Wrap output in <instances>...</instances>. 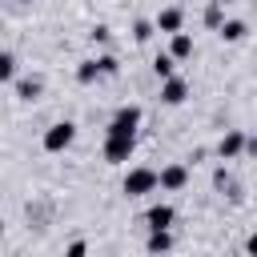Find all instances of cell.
<instances>
[{
  "label": "cell",
  "instance_id": "obj_1",
  "mask_svg": "<svg viewBox=\"0 0 257 257\" xmlns=\"http://www.w3.org/2000/svg\"><path fill=\"white\" fill-rule=\"evenodd\" d=\"M161 189V173L157 169H149V165H133L128 173H124V181H120V193L133 201V197H149V193H157Z\"/></svg>",
  "mask_w": 257,
  "mask_h": 257
},
{
  "label": "cell",
  "instance_id": "obj_2",
  "mask_svg": "<svg viewBox=\"0 0 257 257\" xmlns=\"http://www.w3.org/2000/svg\"><path fill=\"white\" fill-rule=\"evenodd\" d=\"M72 141H76V120H52L40 137V149L44 153H64V149H72Z\"/></svg>",
  "mask_w": 257,
  "mask_h": 257
},
{
  "label": "cell",
  "instance_id": "obj_3",
  "mask_svg": "<svg viewBox=\"0 0 257 257\" xmlns=\"http://www.w3.org/2000/svg\"><path fill=\"white\" fill-rule=\"evenodd\" d=\"M133 153H137V137H124V133H104L100 157H104L108 165H124V161H133Z\"/></svg>",
  "mask_w": 257,
  "mask_h": 257
},
{
  "label": "cell",
  "instance_id": "obj_4",
  "mask_svg": "<svg viewBox=\"0 0 257 257\" xmlns=\"http://www.w3.org/2000/svg\"><path fill=\"white\" fill-rule=\"evenodd\" d=\"M141 120H145L141 104H120V108L108 116L104 133H124V137H137V133H141Z\"/></svg>",
  "mask_w": 257,
  "mask_h": 257
},
{
  "label": "cell",
  "instance_id": "obj_5",
  "mask_svg": "<svg viewBox=\"0 0 257 257\" xmlns=\"http://www.w3.org/2000/svg\"><path fill=\"white\" fill-rule=\"evenodd\" d=\"M189 92H193V88H189V80L173 72V76H165V80H161V92H157V100H161L165 108H181V104L189 100Z\"/></svg>",
  "mask_w": 257,
  "mask_h": 257
},
{
  "label": "cell",
  "instance_id": "obj_6",
  "mask_svg": "<svg viewBox=\"0 0 257 257\" xmlns=\"http://www.w3.org/2000/svg\"><path fill=\"white\" fill-rule=\"evenodd\" d=\"M245 145H249V133L245 128H225V137L213 145V153H217V161H237L245 153Z\"/></svg>",
  "mask_w": 257,
  "mask_h": 257
},
{
  "label": "cell",
  "instance_id": "obj_7",
  "mask_svg": "<svg viewBox=\"0 0 257 257\" xmlns=\"http://www.w3.org/2000/svg\"><path fill=\"white\" fill-rule=\"evenodd\" d=\"M189 185V165L185 161H173L161 169V193H181Z\"/></svg>",
  "mask_w": 257,
  "mask_h": 257
},
{
  "label": "cell",
  "instance_id": "obj_8",
  "mask_svg": "<svg viewBox=\"0 0 257 257\" xmlns=\"http://www.w3.org/2000/svg\"><path fill=\"white\" fill-rule=\"evenodd\" d=\"M177 225V209L169 201H157L145 209V229H173Z\"/></svg>",
  "mask_w": 257,
  "mask_h": 257
},
{
  "label": "cell",
  "instance_id": "obj_9",
  "mask_svg": "<svg viewBox=\"0 0 257 257\" xmlns=\"http://www.w3.org/2000/svg\"><path fill=\"white\" fill-rule=\"evenodd\" d=\"M153 20H157V32L173 36V32H181V28H185V8H181V4H169V8H161Z\"/></svg>",
  "mask_w": 257,
  "mask_h": 257
},
{
  "label": "cell",
  "instance_id": "obj_10",
  "mask_svg": "<svg viewBox=\"0 0 257 257\" xmlns=\"http://www.w3.org/2000/svg\"><path fill=\"white\" fill-rule=\"evenodd\" d=\"M12 92H16V100L36 104V100L44 96V80H40V76H16V80H12Z\"/></svg>",
  "mask_w": 257,
  "mask_h": 257
},
{
  "label": "cell",
  "instance_id": "obj_11",
  "mask_svg": "<svg viewBox=\"0 0 257 257\" xmlns=\"http://www.w3.org/2000/svg\"><path fill=\"white\" fill-rule=\"evenodd\" d=\"M173 245H177L173 229H149V237H145V249L149 253H169Z\"/></svg>",
  "mask_w": 257,
  "mask_h": 257
},
{
  "label": "cell",
  "instance_id": "obj_12",
  "mask_svg": "<svg viewBox=\"0 0 257 257\" xmlns=\"http://www.w3.org/2000/svg\"><path fill=\"white\" fill-rule=\"evenodd\" d=\"M217 36H221L225 44H237V40H245V36H249V24H245V20H229V16H225V24L217 28Z\"/></svg>",
  "mask_w": 257,
  "mask_h": 257
},
{
  "label": "cell",
  "instance_id": "obj_13",
  "mask_svg": "<svg viewBox=\"0 0 257 257\" xmlns=\"http://www.w3.org/2000/svg\"><path fill=\"white\" fill-rule=\"evenodd\" d=\"M193 48H197V44H193V36H189V32H185V28H181V32H173V36H169V52H173V56H177V60H189V56H193Z\"/></svg>",
  "mask_w": 257,
  "mask_h": 257
},
{
  "label": "cell",
  "instance_id": "obj_14",
  "mask_svg": "<svg viewBox=\"0 0 257 257\" xmlns=\"http://www.w3.org/2000/svg\"><path fill=\"white\" fill-rule=\"evenodd\" d=\"M201 24H205L209 32H217V28L225 24V4H217V0H205V12H201Z\"/></svg>",
  "mask_w": 257,
  "mask_h": 257
},
{
  "label": "cell",
  "instance_id": "obj_15",
  "mask_svg": "<svg viewBox=\"0 0 257 257\" xmlns=\"http://www.w3.org/2000/svg\"><path fill=\"white\" fill-rule=\"evenodd\" d=\"M96 80H104V76H100V60H96V56L80 60V64H76V84H96Z\"/></svg>",
  "mask_w": 257,
  "mask_h": 257
},
{
  "label": "cell",
  "instance_id": "obj_16",
  "mask_svg": "<svg viewBox=\"0 0 257 257\" xmlns=\"http://www.w3.org/2000/svg\"><path fill=\"white\" fill-rule=\"evenodd\" d=\"M177 64H181V60H177L173 52H157V56H153V72H157V80L173 76V72H177Z\"/></svg>",
  "mask_w": 257,
  "mask_h": 257
},
{
  "label": "cell",
  "instance_id": "obj_17",
  "mask_svg": "<svg viewBox=\"0 0 257 257\" xmlns=\"http://www.w3.org/2000/svg\"><path fill=\"white\" fill-rule=\"evenodd\" d=\"M213 189H217V193H229V197H233V201H237V197H241V193H237V185H233V177H229V169H225V165H217V169H213Z\"/></svg>",
  "mask_w": 257,
  "mask_h": 257
},
{
  "label": "cell",
  "instance_id": "obj_18",
  "mask_svg": "<svg viewBox=\"0 0 257 257\" xmlns=\"http://www.w3.org/2000/svg\"><path fill=\"white\" fill-rule=\"evenodd\" d=\"M96 60H100V76H104V80L120 76V60H116V56H112L108 48H100V52H96Z\"/></svg>",
  "mask_w": 257,
  "mask_h": 257
},
{
  "label": "cell",
  "instance_id": "obj_19",
  "mask_svg": "<svg viewBox=\"0 0 257 257\" xmlns=\"http://www.w3.org/2000/svg\"><path fill=\"white\" fill-rule=\"evenodd\" d=\"M157 36V20H133V40L137 44H149Z\"/></svg>",
  "mask_w": 257,
  "mask_h": 257
},
{
  "label": "cell",
  "instance_id": "obj_20",
  "mask_svg": "<svg viewBox=\"0 0 257 257\" xmlns=\"http://www.w3.org/2000/svg\"><path fill=\"white\" fill-rule=\"evenodd\" d=\"M0 80L12 88V80H16V52H0Z\"/></svg>",
  "mask_w": 257,
  "mask_h": 257
},
{
  "label": "cell",
  "instance_id": "obj_21",
  "mask_svg": "<svg viewBox=\"0 0 257 257\" xmlns=\"http://www.w3.org/2000/svg\"><path fill=\"white\" fill-rule=\"evenodd\" d=\"M88 40H92V48H108V44H112V28H108V24H92Z\"/></svg>",
  "mask_w": 257,
  "mask_h": 257
},
{
  "label": "cell",
  "instance_id": "obj_22",
  "mask_svg": "<svg viewBox=\"0 0 257 257\" xmlns=\"http://www.w3.org/2000/svg\"><path fill=\"white\" fill-rule=\"evenodd\" d=\"M84 253H88L84 241H68V245H64V257H84Z\"/></svg>",
  "mask_w": 257,
  "mask_h": 257
},
{
  "label": "cell",
  "instance_id": "obj_23",
  "mask_svg": "<svg viewBox=\"0 0 257 257\" xmlns=\"http://www.w3.org/2000/svg\"><path fill=\"white\" fill-rule=\"evenodd\" d=\"M205 157H209V149H201V145H197V149H193V153H189V161H193V165H201V161H205Z\"/></svg>",
  "mask_w": 257,
  "mask_h": 257
},
{
  "label": "cell",
  "instance_id": "obj_24",
  "mask_svg": "<svg viewBox=\"0 0 257 257\" xmlns=\"http://www.w3.org/2000/svg\"><path fill=\"white\" fill-rule=\"evenodd\" d=\"M245 253H249V257H257V233H249V237H245Z\"/></svg>",
  "mask_w": 257,
  "mask_h": 257
},
{
  "label": "cell",
  "instance_id": "obj_25",
  "mask_svg": "<svg viewBox=\"0 0 257 257\" xmlns=\"http://www.w3.org/2000/svg\"><path fill=\"white\" fill-rule=\"evenodd\" d=\"M245 153H249V157L257 161V137H249V145H245Z\"/></svg>",
  "mask_w": 257,
  "mask_h": 257
},
{
  "label": "cell",
  "instance_id": "obj_26",
  "mask_svg": "<svg viewBox=\"0 0 257 257\" xmlns=\"http://www.w3.org/2000/svg\"><path fill=\"white\" fill-rule=\"evenodd\" d=\"M16 4H32V0H16Z\"/></svg>",
  "mask_w": 257,
  "mask_h": 257
},
{
  "label": "cell",
  "instance_id": "obj_27",
  "mask_svg": "<svg viewBox=\"0 0 257 257\" xmlns=\"http://www.w3.org/2000/svg\"><path fill=\"white\" fill-rule=\"evenodd\" d=\"M217 4H229V0H217Z\"/></svg>",
  "mask_w": 257,
  "mask_h": 257
},
{
  "label": "cell",
  "instance_id": "obj_28",
  "mask_svg": "<svg viewBox=\"0 0 257 257\" xmlns=\"http://www.w3.org/2000/svg\"><path fill=\"white\" fill-rule=\"evenodd\" d=\"M229 4H233V0H229Z\"/></svg>",
  "mask_w": 257,
  "mask_h": 257
}]
</instances>
